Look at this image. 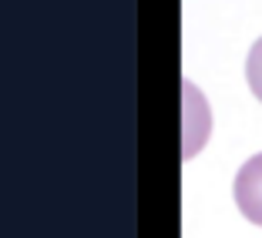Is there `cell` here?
<instances>
[{"instance_id":"cell-1","label":"cell","mask_w":262,"mask_h":238,"mask_svg":"<svg viewBox=\"0 0 262 238\" xmlns=\"http://www.w3.org/2000/svg\"><path fill=\"white\" fill-rule=\"evenodd\" d=\"M232 198L252 225H262V151L252 154L232 181Z\"/></svg>"},{"instance_id":"cell-2","label":"cell","mask_w":262,"mask_h":238,"mask_svg":"<svg viewBox=\"0 0 262 238\" xmlns=\"http://www.w3.org/2000/svg\"><path fill=\"white\" fill-rule=\"evenodd\" d=\"M182 91H185V148H182V158H192L212 131V114H208V104L202 101V91L195 84L185 81Z\"/></svg>"},{"instance_id":"cell-3","label":"cell","mask_w":262,"mask_h":238,"mask_svg":"<svg viewBox=\"0 0 262 238\" xmlns=\"http://www.w3.org/2000/svg\"><path fill=\"white\" fill-rule=\"evenodd\" d=\"M246 81H249V91L262 101V37L249 47V57H246Z\"/></svg>"}]
</instances>
